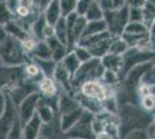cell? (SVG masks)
<instances>
[{
  "label": "cell",
  "instance_id": "11",
  "mask_svg": "<svg viewBox=\"0 0 155 139\" xmlns=\"http://www.w3.org/2000/svg\"><path fill=\"white\" fill-rule=\"evenodd\" d=\"M42 123H43V122H42V119L39 117V115L37 113H35L31 118L26 123L25 130H23V136H22V137L28 138V139H32V138L38 137L41 127L43 125Z\"/></svg>",
  "mask_w": 155,
  "mask_h": 139
},
{
  "label": "cell",
  "instance_id": "31",
  "mask_svg": "<svg viewBox=\"0 0 155 139\" xmlns=\"http://www.w3.org/2000/svg\"><path fill=\"white\" fill-rule=\"evenodd\" d=\"M59 2H60V9H61L63 16L66 18L68 14L75 12L78 0H59Z\"/></svg>",
  "mask_w": 155,
  "mask_h": 139
},
{
  "label": "cell",
  "instance_id": "36",
  "mask_svg": "<svg viewBox=\"0 0 155 139\" xmlns=\"http://www.w3.org/2000/svg\"><path fill=\"white\" fill-rule=\"evenodd\" d=\"M102 80H103V82L105 84V85L112 86V85L117 84L118 80H120V79H119V75H118V73L117 72L111 71V70H105V71H104L103 77H102Z\"/></svg>",
  "mask_w": 155,
  "mask_h": 139
},
{
  "label": "cell",
  "instance_id": "6",
  "mask_svg": "<svg viewBox=\"0 0 155 139\" xmlns=\"http://www.w3.org/2000/svg\"><path fill=\"white\" fill-rule=\"evenodd\" d=\"M23 80V70L18 65H8L0 67V87L11 86L15 88L21 85Z\"/></svg>",
  "mask_w": 155,
  "mask_h": 139
},
{
  "label": "cell",
  "instance_id": "14",
  "mask_svg": "<svg viewBox=\"0 0 155 139\" xmlns=\"http://www.w3.org/2000/svg\"><path fill=\"white\" fill-rule=\"evenodd\" d=\"M79 100L81 107L86 109V110H89L91 113H100L101 110H103V104H102V101L101 100L96 99V98H91V96H87L84 95L81 93V98Z\"/></svg>",
  "mask_w": 155,
  "mask_h": 139
},
{
  "label": "cell",
  "instance_id": "4",
  "mask_svg": "<svg viewBox=\"0 0 155 139\" xmlns=\"http://www.w3.org/2000/svg\"><path fill=\"white\" fill-rule=\"evenodd\" d=\"M23 49V44L20 43L19 38L7 36L0 42V58L7 65H19L25 59Z\"/></svg>",
  "mask_w": 155,
  "mask_h": 139
},
{
  "label": "cell",
  "instance_id": "16",
  "mask_svg": "<svg viewBox=\"0 0 155 139\" xmlns=\"http://www.w3.org/2000/svg\"><path fill=\"white\" fill-rule=\"evenodd\" d=\"M105 30H108V26H107V22H105L104 19L88 21L87 26L84 28V34H82V36H81V38H82V37H86V36H91V35L102 33V31H105Z\"/></svg>",
  "mask_w": 155,
  "mask_h": 139
},
{
  "label": "cell",
  "instance_id": "1",
  "mask_svg": "<svg viewBox=\"0 0 155 139\" xmlns=\"http://www.w3.org/2000/svg\"><path fill=\"white\" fill-rule=\"evenodd\" d=\"M155 57V50L153 49H145L140 46H131L123 55V66L119 71L118 75L119 79L124 80L129 71L138 64H141L145 61L153 60Z\"/></svg>",
  "mask_w": 155,
  "mask_h": 139
},
{
  "label": "cell",
  "instance_id": "38",
  "mask_svg": "<svg viewBox=\"0 0 155 139\" xmlns=\"http://www.w3.org/2000/svg\"><path fill=\"white\" fill-rule=\"evenodd\" d=\"M103 104V109H105L107 111L112 114H116L117 111V106H116V99L114 96H108L102 101Z\"/></svg>",
  "mask_w": 155,
  "mask_h": 139
},
{
  "label": "cell",
  "instance_id": "33",
  "mask_svg": "<svg viewBox=\"0 0 155 139\" xmlns=\"http://www.w3.org/2000/svg\"><path fill=\"white\" fill-rule=\"evenodd\" d=\"M48 23L45 16H41L38 18V20L36 21L32 26V30H34V34L36 37L38 38H42L44 36V29H45V26Z\"/></svg>",
  "mask_w": 155,
  "mask_h": 139
},
{
  "label": "cell",
  "instance_id": "45",
  "mask_svg": "<svg viewBox=\"0 0 155 139\" xmlns=\"http://www.w3.org/2000/svg\"><path fill=\"white\" fill-rule=\"evenodd\" d=\"M1 26H2V25H0V42H2V41H4L7 37L6 29H5V27L2 28Z\"/></svg>",
  "mask_w": 155,
  "mask_h": 139
},
{
  "label": "cell",
  "instance_id": "22",
  "mask_svg": "<svg viewBox=\"0 0 155 139\" xmlns=\"http://www.w3.org/2000/svg\"><path fill=\"white\" fill-rule=\"evenodd\" d=\"M129 48H130L129 44L123 40L122 36H114L112 41H111V44H110L109 52L123 56Z\"/></svg>",
  "mask_w": 155,
  "mask_h": 139
},
{
  "label": "cell",
  "instance_id": "13",
  "mask_svg": "<svg viewBox=\"0 0 155 139\" xmlns=\"http://www.w3.org/2000/svg\"><path fill=\"white\" fill-rule=\"evenodd\" d=\"M81 107L80 102L78 99H73L70 98L68 95H61L58 100V108L59 111L61 114H67L71 113L73 110H77Z\"/></svg>",
  "mask_w": 155,
  "mask_h": 139
},
{
  "label": "cell",
  "instance_id": "30",
  "mask_svg": "<svg viewBox=\"0 0 155 139\" xmlns=\"http://www.w3.org/2000/svg\"><path fill=\"white\" fill-rule=\"evenodd\" d=\"M39 89L44 93L45 95H48V96H53L54 93H56V85H54V82L52 81L51 78L48 77V78H45L44 80L41 81V84H39Z\"/></svg>",
  "mask_w": 155,
  "mask_h": 139
},
{
  "label": "cell",
  "instance_id": "37",
  "mask_svg": "<svg viewBox=\"0 0 155 139\" xmlns=\"http://www.w3.org/2000/svg\"><path fill=\"white\" fill-rule=\"evenodd\" d=\"M130 21L143 22V9L141 7H130Z\"/></svg>",
  "mask_w": 155,
  "mask_h": 139
},
{
  "label": "cell",
  "instance_id": "5",
  "mask_svg": "<svg viewBox=\"0 0 155 139\" xmlns=\"http://www.w3.org/2000/svg\"><path fill=\"white\" fill-rule=\"evenodd\" d=\"M14 101L11 96H6V106L2 115L0 116V138L8 137L12 127L20 118L18 117V113L14 107Z\"/></svg>",
  "mask_w": 155,
  "mask_h": 139
},
{
  "label": "cell",
  "instance_id": "29",
  "mask_svg": "<svg viewBox=\"0 0 155 139\" xmlns=\"http://www.w3.org/2000/svg\"><path fill=\"white\" fill-rule=\"evenodd\" d=\"M36 113L39 115V117H41L43 123H49L53 119V111H52L51 106H49V104L37 106Z\"/></svg>",
  "mask_w": 155,
  "mask_h": 139
},
{
  "label": "cell",
  "instance_id": "39",
  "mask_svg": "<svg viewBox=\"0 0 155 139\" xmlns=\"http://www.w3.org/2000/svg\"><path fill=\"white\" fill-rule=\"evenodd\" d=\"M91 1H93V0H78L75 12H77L79 15H84L86 12H87V9L91 6Z\"/></svg>",
  "mask_w": 155,
  "mask_h": 139
},
{
  "label": "cell",
  "instance_id": "24",
  "mask_svg": "<svg viewBox=\"0 0 155 139\" xmlns=\"http://www.w3.org/2000/svg\"><path fill=\"white\" fill-rule=\"evenodd\" d=\"M124 33L130 34H145L149 33L148 27L146 26L143 22H139V21H130L126 25Z\"/></svg>",
  "mask_w": 155,
  "mask_h": 139
},
{
  "label": "cell",
  "instance_id": "17",
  "mask_svg": "<svg viewBox=\"0 0 155 139\" xmlns=\"http://www.w3.org/2000/svg\"><path fill=\"white\" fill-rule=\"evenodd\" d=\"M53 77L60 82V85H63V86L66 87V89H71L70 82L72 81V75H71V73L67 71V68L64 66V64H63L61 61L56 66Z\"/></svg>",
  "mask_w": 155,
  "mask_h": 139
},
{
  "label": "cell",
  "instance_id": "18",
  "mask_svg": "<svg viewBox=\"0 0 155 139\" xmlns=\"http://www.w3.org/2000/svg\"><path fill=\"white\" fill-rule=\"evenodd\" d=\"M112 37H108V38H104V40L100 41L98 43H96L95 45L91 46V48H87L89 51L91 52L93 57H96V58H102L103 56H105L107 53L109 52V48L111 44V41Z\"/></svg>",
  "mask_w": 155,
  "mask_h": 139
},
{
  "label": "cell",
  "instance_id": "20",
  "mask_svg": "<svg viewBox=\"0 0 155 139\" xmlns=\"http://www.w3.org/2000/svg\"><path fill=\"white\" fill-rule=\"evenodd\" d=\"M84 16H86V19L88 21L104 19V9L102 8V6H101V4H100L98 0H93V1H91V6L87 9Z\"/></svg>",
  "mask_w": 155,
  "mask_h": 139
},
{
  "label": "cell",
  "instance_id": "26",
  "mask_svg": "<svg viewBox=\"0 0 155 139\" xmlns=\"http://www.w3.org/2000/svg\"><path fill=\"white\" fill-rule=\"evenodd\" d=\"M5 29H6L7 33H9L12 36L19 38V40H25L27 36L26 33L23 31V29L16 23V22H13V21H9L5 25Z\"/></svg>",
  "mask_w": 155,
  "mask_h": 139
},
{
  "label": "cell",
  "instance_id": "27",
  "mask_svg": "<svg viewBox=\"0 0 155 139\" xmlns=\"http://www.w3.org/2000/svg\"><path fill=\"white\" fill-rule=\"evenodd\" d=\"M142 9H143V23L148 27L149 29L153 21L155 20V5L147 1L145 4V6L142 7Z\"/></svg>",
  "mask_w": 155,
  "mask_h": 139
},
{
  "label": "cell",
  "instance_id": "48",
  "mask_svg": "<svg viewBox=\"0 0 155 139\" xmlns=\"http://www.w3.org/2000/svg\"><path fill=\"white\" fill-rule=\"evenodd\" d=\"M153 127H154V130H155V124H154V125H153Z\"/></svg>",
  "mask_w": 155,
  "mask_h": 139
},
{
  "label": "cell",
  "instance_id": "41",
  "mask_svg": "<svg viewBox=\"0 0 155 139\" xmlns=\"http://www.w3.org/2000/svg\"><path fill=\"white\" fill-rule=\"evenodd\" d=\"M39 68L41 67L37 66V65H35V64H29L28 66L26 67V72L27 74H29L30 77H37L39 74Z\"/></svg>",
  "mask_w": 155,
  "mask_h": 139
},
{
  "label": "cell",
  "instance_id": "8",
  "mask_svg": "<svg viewBox=\"0 0 155 139\" xmlns=\"http://www.w3.org/2000/svg\"><path fill=\"white\" fill-rule=\"evenodd\" d=\"M39 101V95L37 93L32 92L29 94L26 99L20 103V118L22 124H26L29 119L31 118L37 109V104Z\"/></svg>",
  "mask_w": 155,
  "mask_h": 139
},
{
  "label": "cell",
  "instance_id": "3",
  "mask_svg": "<svg viewBox=\"0 0 155 139\" xmlns=\"http://www.w3.org/2000/svg\"><path fill=\"white\" fill-rule=\"evenodd\" d=\"M104 20L112 36H122L125 27L130 22V6L126 4L120 8L104 11Z\"/></svg>",
  "mask_w": 155,
  "mask_h": 139
},
{
  "label": "cell",
  "instance_id": "35",
  "mask_svg": "<svg viewBox=\"0 0 155 139\" xmlns=\"http://www.w3.org/2000/svg\"><path fill=\"white\" fill-rule=\"evenodd\" d=\"M75 55H77V57L79 58V60L81 61V63H84V61H87V60H89L91 58H93V55L91 52L87 49V48H84V46H81V45H78L74 48V50H73Z\"/></svg>",
  "mask_w": 155,
  "mask_h": 139
},
{
  "label": "cell",
  "instance_id": "10",
  "mask_svg": "<svg viewBox=\"0 0 155 139\" xmlns=\"http://www.w3.org/2000/svg\"><path fill=\"white\" fill-rule=\"evenodd\" d=\"M84 108L80 107L77 110H73L71 113L67 114H61V117H60V126H61V131L67 132L71 127L77 124L79 122V119L81 118L82 114H84Z\"/></svg>",
  "mask_w": 155,
  "mask_h": 139
},
{
  "label": "cell",
  "instance_id": "50",
  "mask_svg": "<svg viewBox=\"0 0 155 139\" xmlns=\"http://www.w3.org/2000/svg\"><path fill=\"white\" fill-rule=\"evenodd\" d=\"M0 60H1V58H0Z\"/></svg>",
  "mask_w": 155,
  "mask_h": 139
},
{
  "label": "cell",
  "instance_id": "19",
  "mask_svg": "<svg viewBox=\"0 0 155 139\" xmlns=\"http://www.w3.org/2000/svg\"><path fill=\"white\" fill-rule=\"evenodd\" d=\"M54 35L63 44L68 45V29L65 16H61L54 25Z\"/></svg>",
  "mask_w": 155,
  "mask_h": 139
},
{
  "label": "cell",
  "instance_id": "23",
  "mask_svg": "<svg viewBox=\"0 0 155 139\" xmlns=\"http://www.w3.org/2000/svg\"><path fill=\"white\" fill-rule=\"evenodd\" d=\"M31 88H34V87H31V86L15 87L14 91L12 92V100L14 101V103H15V104H20L29 94H31V93L34 92V89H31Z\"/></svg>",
  "mask_w": 155,
  "mask_h": 139
},
{
  "label": "cell",
  "instance_id": "2",
  "mask_svg": "<svg viewBox=\"0 0 155 139\" xmlns=\"http://www.w3.org/2000/svg\"><path fill=\"white\" fill-rule=\"evenodd\" d=\"M105 71V67L103 66L101 58L93 57L87 61L81 63L78 71L72 78L73 85H82L86 81L89 80H98L102 79Z\"/></svg>",
  "mask_w": 155,
  "mask_h": 139
},
{
  "label": "cell",
  "instance_id": "15",
  "mask_svg": "<svg viewBox=\"0 0 155 139\" xmlns=\"http://www.w3.org/2000/svg\"><path fill=\"white\" fill-rule=\"evenodd\" d=\"M61 16L63 15H61V9H60V2H59V0H51L50 4L46 7L45 18L48 23L54 26L57 23V21Z\"/></svg>",
  "mask_w": 155,
  "mask_h": 139
},
{
  "label": "cell",
  "instance_id": "32",
  "mask_svg": "<svg viewBox=\"0 0 155 139\" xmlns=\"http://www.w3.org/2000/svg\"><path fill=\"white\" fill-rule=\"evenodd\" d=\"M12 19V11L8 8L7 2L0 1V25L5 26Z\"/></svg>",
  "mask_w": 155,
  "mask_h": 139
},
{
  "label": "cell",
  "instance_id": "7",
  "mask_svg": "<svg viewBox=\"0 0 155 139\" xmlns=\"http://www.w3.org/2000/svg\"><path fill=\"white\" fill-rule=\"evenodd\" d=\"M153 68V60L145 61L141 64H138L134 67H132L129 73L125 77V85L129 88H136L139 82L143 79V77Z\"/></svg>",
  "mask_w": 155,
  "mask_h": 139
},
{
  "label": "cell",
  "instance_id": "46",
  "mask_svg": "<svg viewBox=\"0 0 155 139\" xmlns=\"http://www.w3.org/2000/svg\"><path fill=\"white\" fill-rule=\"evenodd\" d=\"M149 34H150V37H152V38L155 37V20L153 21L152 26L149 27Z\"/></svg>",
  "mask_w": 155,
  "mask_h": 139
},
{
  "label": "cell",
  "instance_id": "40",
  "mask_svg": "<svg viewBox=\"0 0 155 139\" xmlns=\"http://www.w3.org/2000/svg\"><path fill=\"white\" fill-rule=\"evenodd\" d=\"M142 106L146 109H153L155 107V96L152 94H147L142 96Z\"/></svg>",
  "mask_w": 155,
  "mask_h": 139
},
{
  "label": "cell",
  "instance_id": "44",
  "mask_svg": "<svg viewBox=\"0 0 155 139\" xmlns=\"http://www.w3.org/2000/svg\"><path fill=\"white\" fill-rule=\"evenodd\" d=\"M114 1V8H120L126 5V0H112Z\"/></svg>",
  "mask_w": 155,
  "mask_h": 139
},
{
  "label": "cell",
  "instance_id": "12",
  "mask_svg": "<svg viewBox=\"0 0 155 139\" xmlns=\"http://www.w3.org/2000/svg\"><path fill=\"white\" fill-rule=\"evenodd\" d=\"M101 61H102L103 66L105 67V70H111V71L119 73V71L122 70V66H123V56L108 52L101 58Z\"/></svg>",
  "mask_w": 155,
  "mask_h": 139
},
{
  "label": "cell",
  "instance_id": "9",
  "mask_svg": "<svg viewBox=\"0 0 155 139\" xmlns=\"http://www.w3.org/2000/svg\"><path fill=\"white\" fill-rule=\"evenodd\" d=\"M81 93L84 95L91 96V98H96V99L103 101L105 98H108V92L107 87H104L102 84H100L97 80H89L82 84L81 86Z\"/></svg>",
  "mask_w": 155,
  "mask_h": 139
},
{
  "label": "cell",
  "instance_id": "25",
  "mask_svg": "<svg viewBox=\"0 0 155 139\" xmlns=\"http://www.w3.org/2000/svg\"><path fill=\"white\" fill-rule=\"evenodd\" d=\"M37 64L39 65V67L42 68V72L44 73L48 77H51L54 73L56 70V61L52 59V58H37Z\"/></svg>",
  "mask_w": 155,
  "mask_h": 139
},
{
  "label": "cell",
  "instance_id": "47",
  "mask_svg": "<svg viewBox=\"0 0 155 139\" xmlns=\"http://www.w3.org/2000/svg\"><path fill=\"white\" fill-rule=\"evenodd\" d=\"M147 1H149V2H152L153 5H155V0H147Z\"/></svg>",
  "mask_w": 155,
  "mask_h": 139
},
{
  "label": "cell",
  "instance_id": "49",
  "mask_svg": "<svg viewBox=\"0 0 155 139\" xmlns=\"http://www.w3.org/2000/svg\"><path fill=\"white\" fill-rule=\"evenodd\" d=\"M0 1H2V0H0Z\"/></svg>",
  "mask_w": 155,
  "mask_h": 139
},
{
  "label": "cell",
  "instance_id": "43",
  "mask_svg": "<svg viewBox=\"0 0 155 139\" xmlns=\"http://www.w3.org/2000/svg\"><path fill=\"white\" fill-rule=\"evenodd\" d=\"M5 106H6V96L0 91V116L2 115L4 110H5Z\"/></svg>",
  "mask_w": 155,
  "mask_h": 139
},
{
  "label": "cell",
  "instance_id": "34",
  "mask_svg": "<svg viewBox=\"0 0 155 139\" xmlns=\"http://www.w3.org/2000/svg\"><path fill=\"white\" fill-rule=\"evenodd\" d=\"M67 55V45H65V44H59L57 48H54L53 50H52V55H51V58L56 63H58V61H61V60L65 58V56Z\"/></svg>",
  "mask_w": 155,
  "mask_h": 139
},
{
  "label": "cell",
  "instance_id": "42",
  "mask_svg": "<svg viewBox=\"0 0 155 139\" xmlns=\"http://www.w3.org/2000/svg\"><path fill=\"white\" fill-rule=\"evenodd\" d=\"M147 0H126V4L130 7H143Z\"/></svg>",
  "mask_w": 155,
  "mask_h": 139
},
{
  "label": "cell",
  "instance_id": "28",
  "mask_svg": "<svg viewBox=\"0 0 155 139\" xmlns=\"http://www.w3.org/2000/svg\"><path fill=\"white\" fill-rule=\"evenodd\" d=\"M35 55L37 58H51L52 55V49L50 48V45L48 44V42H39L37 45L35 46Z\"/></svg>",
  "mask_w": 155,
  "mask_h": 139
},
{
  "label": "cell",
  "instance_id": "21",
  "mask_svg": "<svg viewBox=\"0 0 155 139\" xmlns=\"http://www.w3.org/2000/svg\"><path fill=\"white\" fill-rule=\"evenodd\" d=\"M61 63H63L64 66L67 68V71L71 73L72 78H73V75H74L75 72L78 71L79 66L81 65V61L79 60V58L77 57V55H75L74 51L67 53V55L65 56L64 59L61 60Z\"/></svg>",
  "mask_w": 155,
  "mask_h": 139
}]
</instances>
